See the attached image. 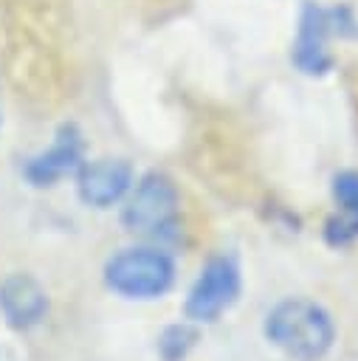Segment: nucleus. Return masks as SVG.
I'll use <instances>...</instances> for the list:
<instances>
[{
    "label": "nucleus",
    "mask_w": 358,
    "mask_h": 361,
    "mask_svg": "<svg viewBox=\"0 0 358 361\" xmlns=\"http://www.w3.org/2000/svg\"><path fill=\"white\" fill-rule=\"evenodd\" d=\"M333 197L344 214L358 217V169H347L333 178Z\"/></svg>",
    "instance_id": "9d476101"
},
{
    "label": "nucleus",
    "mask_w": 358,
    "mask_h": 361,
    "mask_svg": "<svg viewBox=\"0 0 358 361\" xmlns=\"http://www.w3.org/2000/svg\"><path fill=\"white\" fill-rule=\"evenodd\" d=\"M341 20V11L333 8H319V6H304L302 11V20H299V34H296V42H293V65L307 73V76H324L330 68H333V54L327 48V39L330 34L341 31L338 25Z\"/></svg>",
    "instance_id": "39448f33"
},
{
    "label": "nucleus",
    "mask_w": 358,
    "mask_h": 361,
    "mask_svg": "<svg viewBox=\"0 0 358 361\" xmlns=\"http://www.w3.org/2000/svg\"><path fill=\"white\" fill-rule=\"evenodd\" d=\"M79 175V197L93 209H107L118 203L132 186V166L124 158H99L82 164Z\"/></svg>",
    "instance_id": "0eeeda50"
},
{
    "label": "nucleus",
    "mask_w": 358,
    "mask_h": 361,
    "mask_svg": "<svg viewBox=\"0 0 358 361\" xmlns=\"http://www.w3.org/2000/svg\"><path fill=\"white\" fill-rule=\"evenodd\" d=\"M0 313L14 330H31L48 313V293L34 276L11 274L0 282Z\"/></svg>",
    "instance_id": "6e6552de"
},
{
    "label": "nucleus",
    "mask_w": 358,
    "mask_h": 361,
    "mask_svg": "<svg viewBox=\"0 0 358 361\" xmlns=\"http://www.w3.org/2000/svg\"><path fill=\"white\" fill-rule=\"evenodd\" d=\"M178 209L180 195L175 180L163 172H147L135 183L121 212V223L141 237H166L178 228Z\"/></svg>",
    "instance_id": "7ed1b4c3"
},
{
    "label": "nucleus",
    "mask_w": 358,
    "mask_h": 361,
    "mask_svg": "<svg viewBox=\"0 0 358 361\" xmlns=\"http://www.w3.org/2000/svg\"><path fill=\"white\" fill-rule=\"evenodd\" d=\"M175 282V262L158 248H121L104 262V285L124 299H158Z\"/></svg>",
    "instance_id": "f03ea898"
},
{
    "label": "nucleus",
    "mask_w": 358,
    "mask_h": 361,
    "mask_svg": "<svg viewBox=\"0 0 358 361\" xmlns=\"http://www.w3.org/2000/svg\"><path fill=\"white\" fill-rule=\"evenodd\" d=\"M265 336L293 361H319L330 353L335 327L321 305L310 299H285L265 316Z\"/></svg>",
    "instance_id": "f257e3e1"
},
{
    "label": "nucleus",
    "mask_w": 358,
    "mask_h": 361,
    "mask_svg": "<svg viewBox=\"0 0 358 361\" xmlns=\"http://www.w3.org/2000/svg\"><path fill=\"white\" fill-rule=\"evenodd\" d=\"M358 240V217H350V214H338L327 223V243L330 245H347Z\"/></svg>",
    "instance_id": "9b49d317"
},
{
    "label": "nucleus",
    "mask_w": 358,
    "mask_h": 361,
    "mask_svg": "<svg viewBox=\"0 0 358 361\" xmlns=\"http://www.w3.org/2000/svg\"><path fill=\"white\" fill-rule=\"evenodd\" d=\"M85 164V141H82V133L73 127V124H62L54 135V144L48 149H42L39 155H34L23 175L31 186L42 189V186H54L56 180L68 178V175H76Z\"/></svg>",
    "instance_id": "423d86ee"
},
{
    "label": "nucleus",
    "mask_w": 358,
    "mask_h": 361,
    "mask_svg": "<svg viewBox=\"0 0 358 361\" xmlns=\"http://www.w3.org/2000/svg\"><path fill=\"white\" fill-rule=\"evenodd\" d=\"M240 296V268L231 257H211L189 288L183 313L195 324L220 319Z\"/></svg>",
    "instance_id": "20e7f679"
},
{
    "label": "nucleus",
    "mask_w": 358,
    "mask_h": 361,
    "mask_svg": "<svg viewBox=\"0 0 358 361\" xmlns=\"http://www.w3.org/2000/svg\"><path fill=\"white\" fill-rule=\"evenodd\" d=\"M195 344H197V327L178 322L163 327V333L158 336V355L163 361H183Z\"/></svg>",
    "instance_id": "1a4fd4ad"
}]
</instances>
